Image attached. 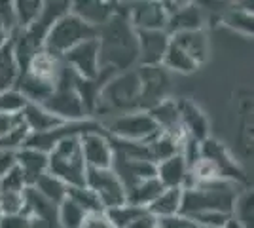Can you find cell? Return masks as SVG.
Masks as SVG:
<instances>
[{
    "label": "cell",
    "instance_id": "obj_1",
    "mask_svg": "<svg viewBox=\"0 0 254 228\" xmlns=\"http://www.w3.org/2000/svg\"><path fill=\"white\" fill-rule=\"evenodd\" d=\"M97 42H99L101 69H110L114 73H126L137 67V31L127 19L126 8H120V2H118L116 13L105 25L97 29Z\"/></svg>",
    "mask_w": 254,
    "mask_h": 228
},
{
    "label": "cell",
    "instance_id": "obj_2",
    "mask_svg": "<svg viewBox=\"0 0 254 228\" xmlns=\"http://www.w3.org/2000/svg\"><path fill=\"white\" fill-rule=\"evenodd\" d=\"M249 186H239L230 181H201L182 190V206H180V215L184 217H193L199 213H222V215H232L233 206L239 192Z\"/></svg>",
    "mask_w": 254,
    "mask_h": 228
},
{
    "label": "cell",
    "instance_id": "obj_3",
    "mask_svg": "<svg viewBox=\"0 0 254 228\" xmlns=\"http://www.w3.org/2000/svg\"><path fill=\"white\" fill-rule=\"evenodd\" d=\"M135 110H140V80L137 67L126 73H116L106 82L97 99L95 114L118 116Z\"/></svg>",
    "mask_w": 254,
    "mask_h": 228
},
{
    "label": "cell",
    "instance_id": "obj_4",
    "mask_svg": "<svg viewBox=\"0 0 254 228\" xmlns=\"http://www.w3.org/2000/svg\"><path fill=\"white\" fill-rule=\"evenodd\" d=\"M85 162L80 137H68L48 152V173L55 175L66 186H85Z\"/></svg>",
    "mask_w": 254,
    "mask_h": 228
},
{
    "label": "cell",
    "instance_id": "obj_5",
    "mask_svg": "<svg viewBox=\"0 0 254 228\" xmlns=\"http://www.w3.org/2000/svg\"><path fill=\"white\" fill-rule=\"evenodd\" d=\"M74 80L76 75L63 63V69H61V75L57 78L53 93L42 103L44 109L63 122H80V120L91 118L82 97L76 91Z\"/></svg>",
    "mask_w": 254,
    "mask_h": 228
},
{
    "label": "cell",
    "instance_id": "obj_6",
    "mask_svg": "<svg viewBox=\"0 0 254 228\" xmlns=\"http://www.w3.org/2000/svg\"><path fill=\"white\" fill-rule=\"evenodd\" d=\"M91 38H97V29L89 27L87 23L78 19L68 11L52 25V29L44 38L42 50L53 57L63 59V55L68 54L72 48Z\"/></svg>",
    "mask_w": 254,
    "mask_h": 228
},
{
    "label": "cell",
    "instance_id": "obj_7",
    "mask_svg": "<svg viewBox=\"0 0 254 228\" xmlns=\"http://www.w3.org/2000/svg\"><path fill=\"white\" fill-rule=\"evenodd\" d=\"M101 124L108 137L127 143H148L159 133V128L146 110L118 114L112 120H106Z\"/></svg>",
    "mask_w": 254,
    "mask_h": 228
},
{
    "label": "cell",
    "instance_id": "obj_8",
    "mask_svg": "<svg viewBox=\"0 0 254 228\" xmlns=\"http://www.w3.org/2000/svg\"><path fill=\"white\" fill-rule=\"evenodd\" d=\"M201 158L211 163L214 177L220 181H230L239 186H249V179L241 165L230 156V152L224 149L218 141L207 137L201 143Z\"/></svg>",
    "mask_w": 254,
    "mask_h": 228
},
{
    "label": "cell",
    "instance_id": "obj_9",
    "mask_svg": "<svg viewBox=\"0 0 254 228\" xmlns=\"http://www.w3.org/2000/svg\"><path fill=\"white\" fill-rule=\"evenodd\" d=\"M140 80V110L154 109L161 101L169 99L171 76L161 65L158 67H137Z\"/></svg>",
    "mask_w": 254,
    "mask_h": 228
},
{
    "label": "cell",
    "instance_id": "obj_10",
    "mask_svg": "<svg viewBox=\"0 0 254 228\" xmlns=\"http://www.w3.org/2000/svg\"><path fill=\"white\" fill-rule=\"evenodd\" d=\"M85 186L95 192L105 211L126 204V188L112 169H87Z\"/></svg>",
    "mask_w": 254,
    "mask_h": 228
},
{
    "label": "cell",
    "instance_id": "obj_11",
    "mask_svg": "<svg viewBox=\"0 0 254 228\" xmlns=\"http://www.w3.org/2000/svg\"><path fill=\"white\" fill-rule=\"evenodd\" d=\"M63 63L78 78L93 80L101 75V61H99V42L97 38L85 40L72 48L68 54L63 55Z\"/></svg>",
    "mask_w": 254,
    "mask_h": 228
},
{
    "label": "cell",
    "instance_id": "obj_12",
    "mask_svg": "<svg viewBox=\"0 0 254 228\" xmlns=\"http://www.w3.org/2000/svg\"><path fill=\"white\" fill-rule=\"evenodd\" d=\"M110 169L116 173L120 183L124 188H131L144 179L156 177V163L146 160V158H137V156H127L122 152H114V160Z\"/></svg>",
    "mask_w": 254,
    "mask_h": 228
},
{
    "label": "cell",
    "instance_id": "obj_13",
    "mask_svg": "<svg viewBox=\"0 0 254 228\" xmlns=\"http://www.w3.org/2000/svg\"><path fill=\"white\" fill-rule=\"evenodd\" d=\"M126 11L135 31H165L167 27L161 2H126Z\"/></svg>",
    "mask_w": 254,
    "mask_h": 228
},
{
    "label": "cell",
    "instance_id": "obj_14",
    "mask_svg": "<svg viewBox=\"0 0 254 228\" xmlns=\"http://www.w3.org/2000/svg\"><path fill=\"white\" fill-rule=\"evenodd\" d=\"M80 149L87 169H110L114 151L105 131H91L80 137Z\"/></svg>",
    "mask_w": 254,
    "mask_h": 228
},
{
    "label": "cell",
    "instance_id": "obj_15",
    "mask_svg": "<svg viewBox=\"0 0 254 228\" xmlns=\"http://www.w3.org/2000/svg\"><path fill=\"white\" fill-rule=\"evenodd\" d=\"M57 204L46 200L32 186H27L23 192V215L31 219L34 228H59L57 221Z\"/></svg>",
    "mask_w": 254,
    "mask_h": 228
},
{
    "label": "cell",
    "instance_id": "obj_16",
    "mask_svg": "<svg viewBox=\"0 0 254 228\" xmlns=\"http://www.w3.org/2000/svg\"><path fill=\"white\" fill-rule=\"evenodd\" d=\"M138 63L137 67H158L163 63L169 48V34L165 31H137Z\"/></svg>",
    "mask_w": 254,
    "mask_h": 228
},
{
    "label": "cell",
    "instance_id": "obj_17",
    "mask_svg": "<svg viewBox=\"0 0 254 228\" xmlns=\"http://www.w3.org/2000/svg\"><path fill=\"white\" fill-rule=\"evenodd\" d=\"M118 10V2H105V0H76L70 2V13L78 19L87 23L89 27L99 29L105 25Z\"/></svg>",
    "mask_w": 254,
    "mask_h": 228
},
{
    "label": "cell",
    "instance_id": "obj_18",
    "mask_svg": "<svg viewBox=\"0 0 254 228\" xmlns=\"http://www.w3.org/2000/svg\"><path fill=\"white\" fill-rule=\"evenodd\" d=\"M205 25V13L203 8L195 2H182L179 10H175L171 15H167V27L165 33H188V31H199Z\"/></svg>",
    "mask_w": 254,
    "mask_h": 228
},
{
    "label": "cell",
    "instance_id": "obj_19",
    "mask_svg": "<svg viewBox=\"0 0 254 228\" xmlns=\"http://www.w3.org/2000/svg\"><path fill=\"white\" fill-rule=\"evenodd\" d=\"M177 105H179L180 122L186 137L203 143L209 137V122L203 110L195 103H191L190 99H179Z\"/></svg>",
    "mask_w": 254,
    "mask_h": 228
},
{
    "label": "cell",
    "instance_id": "obj_20",
    "mask_svg": "<svg viewBox=\"0 0 254 228\" xmlns=\"http://www.w3.org/2000/svg\"><path fill=\"white\" fill-rule=\"evenodd\" d=\"M169 40H171V44H175L177 48H180L197 67H201L203 63H207L211 50H209V36L205 33V29L171 34Z\"/></svg>",
    "mask_w": 254,
    "mask_h": 228
},
{
    "label": "cell",
    "instance_id": "obj_21",
    "mask_svg": "<svg viewBox=\"0 0 254 228\" xmlns=\"http://www.w3.org/2000/svg\"><path fill=\"white\" fill-rule=\"evenodd\" d=\"M148 114L154 118V122H156V126L159 128L161 133L173 135L179 141L186 139V133L182 130V122H180L179 105H177L175 99L169 97L165 99V101H161L159 105H156L154 109L148 110Z\"/></svg>",
    "mask_w": 254,
    "mask_h": 228
},
{
    "label": "cell",
    "instance_id": "obj_22",
    "mask_svg": "<svg viewBox=\"0 0 254 228\" xmlns=\"http://www.w3.org/2000/svg\"><path fill=\"white\" fill-rule=\"evenodd\" d=\"M156 177L163 188H182L190 179V167L182 154H175L163 162L156 163Z\"/></svg>",
    "mask_w": 254,
    "mask_h": 228
},
{
    "label": "cell",
    "instance_id": "obj_23",
    "mask_svg": "<svg viewBox=\"0 0 254 228\" xmlns=\"http://www.w3.org/2000/svg\"><path fill=\"white\" fill-rule=\"evenodd\" d=\"M15 165L21 169L27 186H32L44 173H48V154L36 149L23 147L15 152Z\"/></svg>",
    "mask_w": 254,
    "mask_h": 228
},
{
    "label": "cell",
    "instance_id": "obj_24",
    "mask_svg": "<svg viewBox=\"0 0 254 228\" xmlns=\"http://www.w3.org/2000/svg\"><path fill=\"white\" fill-rule=\"evenodd\" d=\"M19 116L23 124L27 126L29 133H44L63 124V120L53 116L52 112H48L42 105H36V103H27L25 109L19 112Z\"/></svg>",
    "mask_w": 254,
    "mask_h": 228
},
{
    "label": "cell",
    "instance_id": "obj_25",
    "mask_svg": "<svg viewBox=\"0 0 254 228\" xmlns=\"http://www.w3.org/2000/svg\"><path fill=\"white\" fill-rule=\"evenodd\" d=\"M180 206H182V188H163L161 194L146 209L158 221H163L180 215Z\"/></svg>",
    "mask_w": 254,
    "mask_h": 228
},
{
    "label": "cell",
    "instance_id": "obj_26",
    "mask_svg": "<svg viewBox=\"0 0 254 228\" xmlns=\"http://www.w3.org/2000/svg\"><path fill=\"white\" fill-rule=\"evenodd\" d=\"M163 186L158 181V177H150V179H144L137 185H133L131 188L126 190V204H131V206L137 207H146L161 194Z\"/></svg>",
    "mask_w": 254,
    "mask_h": 228
},
{
    "label": "cell",
    "instance_id": "obj_27",
    "mask_svg": "<svg viewBox=\"0 0 254 228\" xmlns=\"http://www.w3.org/2000/svg\"><path fill=\"white\" fill-rule=\"evenodd\" d=\"M146 149H148L150 160L154 163H159L163 162V160H167V158H171V156H175V154H179L180 149H182V141H179L173 135H167V133L159 131L154 139H150L146 143Z\"/></svg>",
    "mask_w": 254,
    "mask_h": 228
},
{
    "label": "cell",
    "instance_id": "obj_28",
    "mask_svg": "<svg viewBox=\"0 0 254 228\" xmlns=\"http://www.w3.org/2000/svg\"><path fill=\"white\" fill-rule=\"evenodd\" d=\"M11 38L8 40V44H4L0 48V91L13 89L15 82H17V76H19V71H17V65H15V57H13V42H11Z\"/></svg>",
    "mask_w": 254,
    "mask_h": 228
},
{
    "label": "cell",
    "instance_id": "obj_29",
    "mask_svg": "<svg viewBox=\"0 0 254 228\" xmlns=\"http://www.w3.org/2000/svg\"><path fill=\"white\" fill-rule=\"evenodd\" d=\"M32 188H34L38 194H42L46 200H50V202L59 206L64 198H66V188H68V186L64 185L59 177H55V175H52V173H44L42 177L32 185Z\"/></svg>",
    "mask_w": 254,
    "mask_h": 228
},
{
    "label": "cell",
    "instance_id": "obj_30",
    "mask_svg": "<svg viewBox=\"0 0 254 228\" xmlns=\"http://www.w3.org/2000/svg\"><path fill=\"white\" fill-rule=\"evenodd\" d=\"M161 67H163L165 71H169V73H180V75H190V73H195V71L199 69L180 48H177L175 44H171V40H169V48H167V52H165V57H163Z\"/></svg>",
    "mask_w": 254,
    "mask_h": 228
},
{
    "label": "cell",
    "instance_id": "obj_31",
    "mask_svg": "<svg viewBox=\"0 0 254 228\" xmlns=\"http://www.w3.org/2000/svg\"><path fill=\"white\" fill-rule=\"evenodd\" d=\"M11 4H13V17H15L17 31H23V29H29L40 17L44 2L42 0H17Z\"/></svg>",
    "mask_w": 254,
    "mask_h": 228
},
{
    "label": "cell",
    "instance_id": "obj_32",
    "mask_svg": "<svg viewBox=\"0 0 254 228\" xmlns=\"http://www.w3.org/2000/svg\"><path fill=\"white\" fill-rule=\"evenodd\" d=\"M254 194L251 188H243L233 206L232 217L241 225L243 228H254V206H253Z\"/></svg>",
    "mask_w": 254,
    "mask_h": 228
},
{
    "label": "cell",
    "instance_id": "obj_33",
    "mask_svg": "<svg viewBox=\"0 0 254 228\" xmlns=\"http://www.w3.org/2000/svg\"><path fill=\"white\" fill-rule=\"evenodd\" d=\"M222 19L224 25H228V27H232L235 31L247 34V36H253V10H249V8H228V10L224 11Z\"/></svg>",
    "mask_w": 254,
    "mask_h": 228
},
{
    "label": "cell",
    "instance_id": "obj_34",
    "mask_svg": "<svg viewBox=\"0 0 254 228\" xmlns=\"http://www.w3.org/2000/svg\"><path fill=\"white\" fill-rule=\"evenodd\" d=\"M66 198L72 200L80 209H84L85 213H97V211H105L97 194L89 186H68L66 188Z\"/></svg>",
    "mask_w": 254,
    "mask_h": 228
},
{
    "label": "cell",
    "instance_id": "obj_35",
    "mask_svg": "<svg viewBox=\"0 0 254 228\" xmlns=\"http://www.w3.org/2000/svg\"><path fill=\"white\" fill-rule=\"evenodd\" d=\"M85 215H87V213H85L84 209H80V207L76 206L72 200H68V198H64L63 202L59 204V207H57L59 228H80L82 223H84Z\"/></svg>",
    "mask_w": 254,
    "mask_h": 228
},
{
    "label": "cell",
    "instance_id": "obj_36",
    "mask_svg": "<svg viewBox=\"0 0 254 228\" xmlns=\"http://www.w3.org/2000/svg\"><path fill=\"white\" fill-rule=\"evenodd\" d=\"M142 211H146V209L144 207L131 206V204H124V206L106 209L105 213L106 217H108V221H110V225L114 228H127Z\"/></svg>",
    "mask_w": 254,
    "mask_h": 228
},
{
    "label": "cell",
    "instance_id": "obj_37",
    "mask_svg": "<svg viewBox=\"0 0 254 228\" xmlns=\"http://www.w3.org/2000/svg\"><path fill=\"white\" fill-rule=\"evenodd\" d=\"M27 105V99L13 87V89H6L0 91V114H8V116H15L19 114Z\"/></svg>",
    "mask_w": 254,
    "mask_h": 228
},
{
    "label": "cell",
    "instance_id": "obj_38",
    "mask_svg": "<svg viewBox=\"0 0 254 228\" xmlns=\"http://www.w3.org/2000/svg\"><path fill=\"white\" fill-rule=\"evenodd\" d=\"M27 188V181L23 177L21 169L17 165H13L8 173L0 179V194H23Z\"/></svg>",
    "mask_w": 254,
    "mask_h": 228
},
{
    "label": "cell",
    "instance_id": "obj_39",
    "mask_svg": "<svg viewBox=\"0 0 254 228\" xmlns=\"http://www.w3.org/2000/svg\"><path fill=\"white\" fill-rule=\"evenodd\" d=\"M23 211V194H0V215H19Z\"/></svg>",
    "mask_w": 254,
    "mask_h": 228
},
{
    "label": "cell",
    "instance_id": "obj_40",
    "mask_svg": "<svg viewBox=\"0 0 254 228\" xmlns=\"http://www.w3.org/2000/svg\"><path fill=\"white\" fill-rule=\"evenodd\" d=\"M159 228H207V227H203V225H199V223H195V221L190 217L177 215V217L159 221Z\"/></svg>",
    "mask_w": 254,
    "mask_h": 228
},
{
    "label": "cell",
    "instance_id": "obj_41",
    "mask_svg": "<svg viewBox=\"0 0 254 228\" xmlns=\"http://www.w3.org/2000/svg\"><path fill=\"white\" fill-rule=\"evenodd\" d=\"M80 228H114V227L110 225V221H108L105 211H97V213H87Z\"/></svg>",
    "mask_w": 254,
    "mask_h": 228
},
{
    "label": "cell",
    "instance_id": "obj_42",
    "mask_svg": "<svg viewBox=\"0 0 254 228\" xmlns=\"http://www.w3.org/2000/svg\"><path fill=\"white\" fill-rule=\"evenodd\" d=\"M0 228H34L31 219L27 215H8V217H0Z\"/></svg>",
    "mask_w": 254,
    "mask_h": 228
},
{
    "label": "cell",
    "instance_id": "obj_43",
    "mask_svg": "<svg viewBox=\"0 0 254 228\" xmlns=\"http://www.w3.org/2000/svg\"><path fill=\"white\" fill-rule=\"evenodd\" d=\"M158 225H159V221L154 217L152 213H148V209H146V211H142L127 228H156Z\"/></svg>",
    "mask_w": 254,
    "mask_h": 228
},
{
    "label": "cell",
    "instance_id": "obj_44",
    "mask_svg": "<svg viewBox=\"0 0 254 228\" xmlns=\"http://www.w3.org/2000/svg\"><path fill=\"white\" fill-rule=\"evenodd\" d=\"M21 116L15 114V116H8V114H0V139H4L8 133H10L17 124H19Z\"/></svg>",
    "mask_w": 254,
    "mask_h": 228
},
{
    "label": "cell",
    "instance_id": "obj_45",
    "mask_svg": "<svg viewBox=\"0 0 254 228\" xmlns=\"http://www.w3.org/2000/svg\"><path fill=\"white\" fill-rule=\"evenodd\" d=\"M15 165V152L0 151V179Z\"/></svg>",
    "mask_w": 254,
    "mask_h": 228
},
{
    "label": "cell",
    "instance_id": "obj_46",
    "mask_svg": "<svg viewBox=\"0 0 254 228\" xmlns=\"http://www.w3.org/2000/svg\"><path fill=\"white\" fill-rule=\"evenodd\" d=\"M222 228H243V227H241V225H239V223H237V221H235L233 217H230L222 225Z\"/></svg>",
    "mask_w": 254,
    "mask_h": 228
},
{
    "label": "cell",
    "instance_id": "obj_47",
    "mask_svg": "<svg viewBox=\"0 0 254 228\" xmlns=\"http://www.w3.org/2000/svg\"><path fill=\"white\" fill-rule=\"evenodd\" d=\"M156 228H159V225H158V227H156Z\"/></svg>",
    "mask_w": 254,
    "mask_h": 228
},
{
    "label": "cell",
    "instance_id": "obj_48",
    "mask_svg": "<svg viewBox=\"0 0 254 228\" xmlns=\"http://www.w3.org/2000/svg\"><path fill=\"white\" fill-rule=\"evenodd\" d=\"M0 217H2V215H0Z\"/></svg>",
    "mask_w": 254,
    "mask_h": 228
}]
</instances>
